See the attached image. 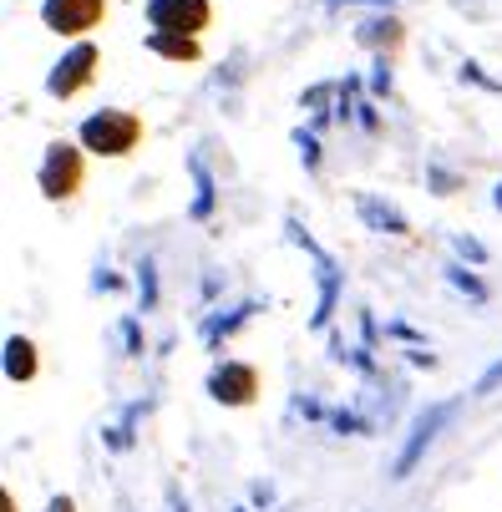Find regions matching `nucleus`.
I'll list each match as a JSON object with an SVG mask.
<instances>
[{
  "label": "nucleus",
  "instance_id": "nucleus-12",
  "mask_svg": "<svg viewBox=\"0 0 502 512\" xmlns=\"http://www.w3.org/2000/svg\"><path fill=\"white\" fill-rule=\"evenodd\" d=\"M361 41H386V46H396V41H401V26H396V21H366V26H361Z\"/></svg>",
  "mask_w": 502,
  "mask_h": 512
},
{
  "label": "nucleus",
  "instance_id": "nucleus-13",
  "mask_svg": "<svg viewBox=\"0 0 502 512\" xmlns=\"http://www.w3.org/2000/svg\"><path fill=\"white\" fill-rule=\"evenodd\" d=\"M497 381H502V360H497V365H492V371H487V376H482V381H477V391H482V396H487V391H492V386H497Z\"/></svg>",
  "mask_w": 502,
  "mask_h": 512
},
{
  "label": "nucleus",
  "instance_id": "nucleus-1",
  "mask_svg": "<svg viewBox=\"0 0 502 512\" xmlns=\"http://www.w3.org/2000/svg\"><path fill=\"white\" fill-rule=\"evenodd\" d=\"M137 137H142V122L132 112H97L82 122V142H87V153H102V158H122L137 148Z\"/></svg>",
  "mask_w": 502,
  "mask_h": 512
},
{
  "label": "nucleus",
  "instance_id": "nucleus-16",
  "mask_svg": "<svg viewBox=\"0 0 502 512\" xmlns=\"http://www.w3.org/2000/svg\"><path fill=\"white\" fill-rule=\"evenodd\" d=\"M335 6H345V0H335Z\"/></svg>",
  "mask_w": 502,
  "mask_h": 512
},
{
  "label": "nucleus",
  "instance_id": "nucleus-4",
  "mask_svg": "<svg viewBox=\"0 0 502 512\" xmlns=\"http://www.w3.org/2000/svg\"><path fill=\"white\" fill-rule=\"evenodd\" d=\"M148 21L173 36H193L208 26V0H148Z\"/></svg>",
  "mask_w": 502,
  "mask_h": 512
},
{
  "label": "nucleus",
  "instance_id": "nucleus-15",
  "mask_svg": "<svg viewBox=\"0 0 502 512\" xmlns=\"http://www.w3.org/2000/svg\"><path fill=\"white\" fill-rule=\"evenodd\" d=\"M497 208H502V188H497Z\"/></svg>",
  "mask_w": 502,
  "mask_h": 512
},
{
  "label": "nucleus",
  "instance_id": "nucleus-3",
  "mask_svg": "<svg viewBox=\"0 0 502 512\" xmlns=\"http://www.w3.org/2000/svg\"><path fill=\"white\" fill-rule=\"evenodd\" d=\"M107 0H46L41 6V21L56 31V36H82L102 21Z\"/></svg>",
  "mask_w": 502,
  "mask_h": 512
},
{
  "label": "nucleus",
  "instance_id": "nucleus-9",
  "mask_svg": "<svg viewBox=\"0 0 502 512\" xmlns=\"http://www.w3.org/2000/svg\"><path fill=\"white\" fill-rule=\"evenodd\" d=\"M148 46H153L158 56H168V61H198V41H193V36H173V31H153V36H148Z\"/></svg>",
  "mask_w": 502,
  "mask_h": 512
},
{
  "label": "nucleus",
  "instance_id": "nucleus-11",
  "mask_svg": "<svg viewBox=\"0 0 502 512\" xmlns=\"http://www.w3.org/2000/svg\"><path fill=\"white\" fill-rule=\"evenodd\" d=\"M188 168H193V188H198V193H193V218H208V208H213V178L203 173L198 158H193Z\"/></svg>",
  "mask_w": 502,
  "mask_h": 512
},
{
  "label": "nucleus",
  "instance_id": "nucleus-5",
  "mask_svg": "<svg viewBox=\"0 0 502 512\" xmlns=\"http://www.w3.org/2000/svg\"><path fill=\"white\" fill-rule=\"evenodd\" d=\"M92 66H97V46L92 41H82V46H71V56L51 71V97H77L87 82H92Z\"/></svg>",
  "mask_w": 502,
  "mask_h": 512
},
{
  "label": "nucleus",
  "instance_id": "nucleus-10",
  "mask_svg": "<svg viewBox=\"0 0 502 512\" xmlns=\"http://www.w3.org/2000/svg\"><path fill=\"white\" fill-rule=\"evenodd\" d=\"M6 371H11V381H31L36 376V350H31V340H6Z\"/></svg>",
  "mask_w": 502,
  "mask_h": 512
},
{
  "label": "nucleus",
  "instance_id": "nucleus-8",
  "mask_svg": "<svg viewBox=\"0 0 502 512\" xmlns=\"http://www.w3.org/2000/svg\"><path fill=\"white\" fill-rule=\"evenodd\" d=\"M361 213H366V224L381 229V234H406V218H401L391 203H376L371 193H361Z\"/></svg>",
  "mask_w": 502,
  "mask_h": 512
},
{
  "label": "nucleus",
  "instance_id": "nucleus-7",
  "mask_svg": "<svg viewBox=\"0 0 502 512\" xmlns=\"http://www.w3.org/2000/svg\"><path fill=\"white\" fill-rule=\"evenodd\" d=\"M447 421V406H432V411H426L416 426H411V442H406V452H401V462H396V477H406L411 467H416V457L426 452V442H432V436H437V426Z\"/></svg>",
  "mask_w": 502,
  "mask_h": 512
},
{
  "label": "nucleus",
  "instance_id": "nucleus-2",
  "mask_svg": "<svg viewBox=\"0 0 502 512\" xmlns=\"http://www.w3.org/2000/svg\"><path fill=\"white\" fill-rule=\"evenodd\" d=\"M82 188V153L66 148V142H56V148H46V163H41V193L46 198H71Z\"/></svg>",
  "mask_w": 502,
  "mask_h": 512
},
{
  "label": "nucleus",
  "instance_id": "nucleus-14",
  "mask_svg": "<svg viewBox=\"0 0 502 512\" xmlns=\"http://www.w3.org/2000/svg\"><path fill=\"white\" fill-rule=\"evenodd\" d=\"M51 512H71V502H51Z\"/></svg>",
  "mask_w": 502,
  "mask_h": 512
},
{
  "label": "nucleus",
  "instance_id": "nucleus-6",
  "mask_svg": "<svg viewBox=\"0 0 502 512\" xmlns=\"http://www.w3.org/2000/svg\"><path fill=\"white\" fill-rule=\"evenodd\" d=\"M208 391L219 396V401H229V406H244V401H254L259 381H254L249 365H219V371H213V381H208Z\"/></svg>",
  "mask_w": 502,
  "mask_h": 512
}]
</instances>
